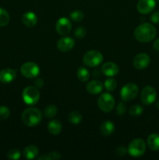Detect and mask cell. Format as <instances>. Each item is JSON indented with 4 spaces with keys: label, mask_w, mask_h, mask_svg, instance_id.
I'll list each match as a JSON object with an SVG mask.
<instances>
[{
    "label": "cell",
    "mask_w": 159,
    "mask_h": 160,
    "mask_svg": "<svg viewBox=\"0 0 159 160\" xmlns=\"http://www.w3.org/2000/svg\"><path fill=\"white\" fill-rule=\"evenodd\" d=\"M157 31L152 24L148 23L139 25L134 31V37L138 42L147 43L151 42L155 38Z\"/></svg>",
    "instance_id": "1"
},
{
    "label": "cell",
    "mask_w": 159,
    "mask_h": 160,
    "mask_svg": "<svg viewBox=\"0 0 159 160\" xmlns=\"http://www.w3.org/2000/svg\"><path fill=\"white\" fill-rule=\"evenodd\" d=\"M21 119L26 126L34 127L41 121L42 113L37 108H27L22 113Z\"/></svg>",
    "instance_id": "2"
},
{
    "label": "cell",
    "mask_w": 159,
    "mask_h": 160,
    "mask_svg": "<svg viewBox=\"0 0 159 160\" xmlns=\"http://www.w3.org/2000/svg\"><path fill=\"white\" fill-rule=\"evenodd\" d=\"M22 97L23 102L26 105L34 106L38 102L40 98V92L38 88H37L35 86H28L23 89Z\"/></svg>",
    "instance_id": "3"
},
{
    "label": "cell",
    "mask_w": 159,
    "mask_h": 160,
    "mask_svg": "<svg viewBox=\"0 0 159 160\" xmlns=\"http://www.w3.org/2000/svg\"><path fill=\"white\" fill-rule=\"evenodd\" d=\"M103 61V56L97 50H90L87 52L83 57V62L89 67H95L100 65Z\"/></svg>",
    "instance_id": "4"
},
{
    "label": "cell",
    "mask_w": 159,
    "mask_h": 160,
    "mask_svg": "<svg viewBox=\"0 0 159 160\" xmlns=\"http://www.w3.org/2000/svg\"><path fill=\"white\" fill-rule=\"evenodd\" d=\"M115 101L114 97L108 92L102 93L98 99V106L102 112H109L115 107Z\"/></svg>",
    "instance_id": "5"
},
{
    "label": "cell",
    "mask_w": 159,
    "mask_h": 160,
    "mask_svg": "<svg viewBox=\"0 0 159 160\" xmlns=\"http://www.w3.org/2000/svg\"><path fill=\"white\" fill-rule=\"evenodd\" d=\"M146 152V144L143 139L136 138L129 143L128 152L133 157H140Z\"/></svg>",
    "instance_id": "6"
},
{
    "label": "cell",
    "mask_w": 159,
    "mask_h": 160,
    "mask_svg": "<svg viewBox=\"0 0 159 160\" xmlns=\"http://www.w3.org/2000/svg\"><path fill=\"white\" fill-rule=\"evenodd\" d=\"M139 92V88L133 83H128L123 87L120 92V95L123 101L129 102L134 99L137 96Z\"/></svg>",
    "instance_id": "7"
},
{
    "label": "cell",
    "mask_w": 159,
    "mask_h": 160,
    "mask_svg": "<svg viewBox=\"0 0 159 160\" xmlns=\"http://www.w3.org/2000/svg\"><path fill=\"white\" fill-rule=\"evenodd\" d=\"M20 73L26 78H36L40 73V68L35 62H26L20 67Z\"/></svg>",
    "instance_id": "8"
},
{
    "label": "cell",
    "mask_w": 159,
    "mask_h": 160,
    "mask_svg": "<svg viewBox=\"0 0 159 160\" xmlns=\"http://www.w3.org/2000/svg\"><path fill=\"white\" fill-rule=\"evenodd\" d=\"M156 96H157V93H156L155 89L151 86L148 85L142 89V92L140 93V100L143 104L149 106L154 102L156 100Z\"/></svg>",
    "instance_id": "9"
},
{
    "label": "cell",
    "mask_w": 159,
    "mask_h": 160,
    "mask_svg": "<svg viewBox=\"0 0 159 160\" xmlns=\"http://www.w3.org/2000/svg\"><path fill=\"white\" fill-rule=\"evenodd\" d=\"M56 31L60 35L65 36L70 34L72 29V23L66 17H61L58 20L55 24Z\"/></svg>",
    "instance_id": "10"
},
{
    "label": "cell",
    "mask_w": 159,
    "mask_h": 160,
    "mask_svg": "<svg viewBox=\"0 0 159 160\" xmlns=\"http://www.w3.org/2000/svg\"><path fill=\"white\" fill-rule=\"evenodd\" d=\"M151 59L147 53H139L133 59V67L138 70H143L149 66Z\"/></svg>",
    "instance_id": "11"
},
{
    "label": "cell",
    "mask_w": 159,
    "mask_h": 160,
    "mask_svg": "<svg viewBox=\"0 0 159 160\" xmlns=\"http://www.w3.org/2000/svg\"><path fill=\"white\" fill-rule=\"evenodd\" d=\"M155 0H139L137 9L142 14H148L155 8Z\"/></svg>",
    "instance_id": "12"
},
{
    "label": "cell",
    "mask_w": 159,
    "mask_h": 160,
    "mask_svg": "<svg viewBox=\"0 0 159 160\" xmlns=\"http://www.w3.org/2000/svg\"><path fill=\"white\" fill-rule=\"evenodd\" d=\"M75 45V41L70 37H63L59 39L57 42L58 49L62 52H66L73 48Z\"/></svg>",
    "instance_id": "13"
},
{
    "label": "cell",
    "mask_w": 159,
    "mask_h": 160,
    "mask_svg": "<svg viewBox=\"0 0 159 160\" xmlns=\"http://www.w3.org/2000/svg\"><path fill=\"white\" fill-rule=\"evenodd\" d=\"M17 77V70L10 68L3 69L0 71V81L3 84H9L13 81Z\"/></svg>",
    "instance_id": "14"
},
{
    "label": "cell",
    "mask_w": 159,
    "mask_h": 160,
    "mask_svg": "<svg viewBox=\"0 0 159 160\" xmlns=\"http://www.w3.org/2000/svg\"><path fill=\"white\" fill-rule=\"evenodd\" d=\"M119 69L117 64L112 62H106L101 67V72L107 77H114L118 74Z\"/></svg>",
    "instance_id": "15"
},
{
    "label": "cell",
    "mask_w": 159,
    "mask_h": 160,
    "mask_svg": "<svg viewBox=\"0 0 159 160\" xmlns=\"http://www.w3.org/2000/svg\"><path fill=\"white\" fill-rule=\"evenodd\" d=\"M103 88H104V84L98 80L90 81L86 85L87 92L91 95H97V94L101 93L103 90Z\"/></svg>",
    "instance_id": "16"
},
{
    "label": "cell",
    "mask_w": 159,
    "mask_h": 160,
    "mask_svg": "<svg viewBox=\"0 0 159 160\" xmlns=\"http://www.w3.org/2000/svg\"><path fill=\"white\" fill-rule=\"evenodd\" d=\"M22 22L28 28L34 27L37 23V17L33 12H26L22 17Z\"/></svg>",
    "instance_id": "17"
},
{
    "label": "cell",
    "mask_w": 159,
    "mask_h": 160,
    "mask_svg": "<svg viewBox=\"0 0 159 160\" xmlns=\"http://www.w3.org/2000/svg\"><path fill=\"white\" fill-rule=\"evenodd\" d=\"M39 150L37 147L34 146V145H28L26 148L23 149V156L26 158V159H34L37 158L38 156Z\"/></svg>",
    "instance_id": "18"
},
{
    "label": "cell",
    "mask_w": 159,
    "mask_h": 160,
    "mask_svg": "<svg viewBox=\"0 0 159 160\" xmlns=\"http://www.w3.org/2000/svg\"><path fill=\"white\" fill-rule=\"evenodd\" d=\"M100 131H101L102 135L108 137V136H110L114 132L115 125L113 124L112 121L107 120V121H104L101 123V127H100Z\"/></svg>",
    "instance_id": "19"
},
{
    "label": "cell",
    "mask_w": 159,
    "mask_h": 160,
    "mask_svg": "<svg viewBox=\"0 0 159 160\" xmlns=\"http://www.w3.org/2000/svg\"><path fill=\"white\" fill-rule=\"evenodd\" d=\"M148 147L153 151H158L159 150V134H151L148 136L147 140Z\"/></svg>",
    "instance_id": "20"
},
{
    "label": "cell",
    "mask_w": 159,
    "mask_h": 160,
    "mask_svg": "<svg viewBox=\"0 0 159 160\" xmlns=\"http://www.w3.org/2000/svg\"><path fill=\"white\" fill-rule=\"evenodd\" d=\"M48 131L52 135H58L62 131V124L57 120H52L48 123Z\"/></svg>",
    "instance_id": "21"
},
{
    "label": "cell",
    "mask_w": 159,
    "mask_h": 160,
    "mask_svg": "<svg viewBox=\"0 0 159 160\" xmlns=\"http://www.w3.org/2000/svg\"><path fill=\"white\" fill-rule=\"evenodd\" d=\"M68 120L73 124H79L82 120V115L78 111H72L69 113Z\"/></svg>",
    "instance_id": "22"
},
{
    "label": "cell",
    "mask_w": 159,
    "mask_h": 160,
    "mask_svg": "<svg viewBox=\"0 0 159 160\" xmlns=\"http://www.w3.org/2000/svg\"><path fill=\"white\" fill-rule=\"evenodd\" d=\"M77 78L82 82H86L90 78V73L85 67H80L77 70Z\"/></svg>",
    "instance_id": "23"
},
{
    "label": "cell",
    "mask_w": 159,
    "mask_h": 160,
    "mask_svg": "<svg viewBox=\"0 0 159 160\" xmlns=\"http://www.w3.org/2000/svg\"><path fill=\"white\" fill-rule=\"evenodd\" d=\"M58 109L55 105H49L44 109V116L46 118H52L57 114Z\"/></svg>",
    "instance_id": "24"
},
{
    "label": "cell",
    "mask_w": 159,
    "mask_h": 160,
    "mask_svg": "<svg viewBox=\"0 0 159 160\" xmlns=\"http://www.w3.org/2000/svg\"><path fill=\"white\" fill-rule=\"evenodd\" d=\"M104 87L105 88V89L108 92H113L117 87L116 80L114 79V78H112L111 77L109 78H107L104 81Z\"/></svg>",
    "instance_id": "25"
},
{
    "label": "cell",
    "mask_w": 159,
    "mask_h": 160,
    "mask_svg": "<svg viewBox=\"0 0 159 160\" xmlns=\"http://www.w3.org/2000/svg\"><path fill=\"white\" fill-rule=\"evenodd\" d=\"M62 158V156L59 154V152H52L46 153V154H44L42 156H39L37 158L38 160H55V159H59Z\"/></svg>",
    "instance_id": "26"
},
{
    "label": "cell",
    "mask_w": 159,
    "mask_h": 160,
    "mask_svg": "<svg viewBox=\"0 0 159 160\" xmlns=\"http://www.w3.org/2000/svg\"><path fill=\"white\" fill-rule=\"evenodd\" d=\"M9 15L6 10L0 8V27H4L9 23Z\"/></svg>",
    "instance_id": "27"
},
{
    "label": "cell",
    "mask_w": 159,
    "mask_h": 160,
    "mask_svg": "<svg viewBox=\"0 0 159 160\" xmlns=\"http://www.w3.org/2000/svg\"><path fill=\"white\" fill-rule=\"evenodd\" d=\"M143 107L140 105H133L129 109V112L132 117H138L143 112Z\"/></svg>",
    "instance_id": "28"
},
{
    "label": "cell",
    "mask_w": 159,
    "mask_h": 160,
    "mask_svg": "<svg viewBox=\"0 0 159 160\" xmlns=\"http://www.w3.org/2000/svg\"><path fill=\"white\" fill-rule=\"evenodd\" d=\"M84 17V14L80 10H74L70 13V18L74 22L82 21Z\"/></svg>",
    "instance_id": "29"
},
{
    "label": "cell",
    "mask_w": 159,
    "mask_h": 160,
    "mask_svg": "<svg viewBox=\"0 0 159 160\" xmlns=\"http://www.w3.org/2000/svg\"><path fill=\"white\" fill-rule=\"evenodd\" d=\"M21 156V153L16 148H12L7 152V158L9 159H19Z\"/></svg>",
    "instance_id": "30"
},
{
    "label": "cell",
    "mask_w": 159,
    "mask_h": 160,
    "mask_svg": "<svg viewBox=\"0 0 159 160\" xmlns=\"http://www.w3.org/2000/svg\"><path fill=\"white\" fill-rule=\"evenodd\" d=\"M10 115V110L6 106H0V120H3L9 118Z\"/></svg>",
    "instance_id": "31"
},
{
    "label": "cell",
    "mask_w": 159,
    "mask_h": 160,
    "mask_svg": "<svg viewBox=\"0 0 159 160\" xmlns=\"http://www.w3.org/2000/svg\"><path fill=\"white\" fill-rule=\"evenodd\" d=\"M86 34H87V31L85 28L83 27H79L74 31V35L77 38H84Z\"/></svg>",
    "instance_id": "32"
},
{
    "label": "cell",
    "mask_w": 159,
    "mask_h": 160,
    "mask_svg": "<svg viewBox=\"0 0 159 160\" xmlns=\"http://www.w3.org/2000/svg\"><path fill=\"white\" fill-rule=\"evenodd\" d=\"M126 109H127V108H126V104L123 102H120L116 106V113L118 116L123 115L126 112Z\"/></svg>",
    "instance_id": "33"
},
{
    "label": "cell",
    "mask_w": 159,
    "mask_h": 160,
    "mask_svg": "<svg viewBox=\"0 0 159 160\" xmlns=\"http://www.w3.org/2000/svg\"><path fill=\"white\" fill-rule=\"evenodd\" d=\"M127 152L128 149H126L124 146L118 147V148H117V149L115 150V153H116L117 156H124Z\"/></svg>",
    "instance_id": "34"
},
{
    "label": "cell",
    "mask_w": 159,
    "mask_h": 160,
    "mask_svg": "<svg viewBox=\"0 0 159 160\" xmlns=\"http://www.w3.org/2000/svg\"><path fill=\"white\" fill-rule=\"evenodd\" d=\"M151 22L154 23H159V11H156L151 16Z\"/></svg>",
    "instance_id": "35"
},
{
    "label": "cell",
    "mask_w": 159,
    "mask_h": 160,
    "mask_svg": "<svg viewBox=\"0 0 159 160\" xmlns=\"http://www.w3.org/2000/svg\"><path fill=\"white\" fill-rule=\"evenodd\" d=\"M34 86H35L37 88H41L43 87L44 85V81L41 78H36L35 81L34 82Z\"/></svg>",
    "instance_id": "36"
},
{
    "label": "cell",
    "mask_w": 159,
    "mask_h": 160,
    "mask_svg": "<svg viewBox=\"0 0 159 160\" xmlns=\"http://www.w3.org/2000/svg\"><path fill=\"white\" fill-rule=\"evenodd\" d=\"M153 46H154V49L157 50V51L159 52V38L157 39V40L154 41V45H153Z\"/></svg>",
    "instance_id": "37"
},
{
    "label": "cell",
    "mask_w": 159,
    "mask_h": 160,
    "mask_svg": "<svg viewBox=\"0 0 159 160\" xmlns=\"http://www.w3.org/2000/svg\"><path fill=\"white\" fill-rule=\"evenodd\" d=\"M155 106H156V107L157 108V109H159V98L157 100V101H156Z\"/></svg>",
    "instance_id": "38"
},
{
    "label": "cell",
    "mask_w": 159,
    "mask_h": 160,
    "mask_svg": "<svg viewBox=\"0 0 159 160\" xmlns=\"http://www.w3.org/2000/svg\"><path fill=\"white\" fill-rule=\"evenodd\" d=\"M157 2H159V0H157Z\"/></svg>",
    "instance_id": "39"
}]
</instances>
